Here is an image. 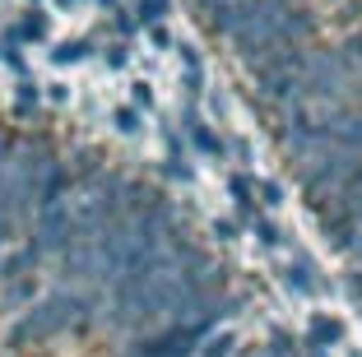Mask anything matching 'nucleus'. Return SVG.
Wrapping results in <instances>:
<instances>
[{
    "label": "nucleus",
    "mask_w": 362,
    "mask_h": 357,
    "mask_svg": "<svg viewBox=\"0 0 362 357\" xmlns=\"http://www.w3.org/2000/svg\"><path fill=\"white\" fill-rule=\"evenodd\" d=\"M112 14H117V33H121V37H130V33L139 28V19H130L126 10H112Z\"/></svg>",
    "instance_id": "nucleus-19"
},
{
    "label": "nucleus",
    "mask_w": 362,
    "mask_h": 357,
    "mask_svg": "<svg viewBox=\"0 0 362 357\" xmlns=\"http://www.w3.org/2000/svg\"><path fill=\"white\" fill-rule=\"evenodd\" d=\"M103 5H107V10H117V0H103Z\"/></svg>",
    "instance_id": "nucleus-24"
},
{
    "label": "nucleus",
    "mask_w": 362,
    "mask_h": 357,
    "mask_svg": "<svg viewBox=\"0 0 362 357\" xmlns=\"http://www.w3.org/2000/svg\"><path fill=\"white\" fill-rule=\"evenodd\" d=\"M37 98H42V93H37V84H33V79H23V84H19V112L37 107Z\"/></svg>",
    "instance_id": "nucleus-16"
},
{
    "label": "nucleus",
    "mask_w": 362,
    "mask_h": 357,
    "mask_svg": "<svg viewBox=\"0 0 362 357\" xmlns=\"http://www.w3.org/2000/svg\"><path fill=\"white\" fill-rule=\"evenodd\" d=\"M84 56H88V42H84V37H75V42H61L52 52V65H79Z\"/></svg>",
    "instance_id": "nucleus-11"
},
{
    "label": "nucleus",
    "mask_w": 362,
    "mask_h": 357,
    "mask_svg": "<svg viewBox=\"0 0 362 357\" xmlns=\"http://www.w3.org/2000/svg\"><path fill=\"white\" fill-rule=\"evenodd\" d=\"M130 61V52H126V42H117L112 47V56H107V65H112V70H121V65Z\"/></svg>",
    "instance_id": "nucleus-21"
},
{
    "label": "nucleus",
    "mask_w": 362,
    "mask_h": 357,
    "mask_svg": "<svg viewBox=\"0 0 362 357\" xmlns=\"http://www.w3.org/2000/svg\"><path fill=\"white\" fill-rule=\"evenodd\" d=\"M181 126H186V135H191V144L200 148L204 158H223V153H228L223 135H214V130L204 126V116L195 112V107H186V116H181Z\"/></svg>",
    "instance_id": "nucleus-3"
},
{
    "label": "nucleus",
    "mask_w": 362,
    "mask_h": 357,
    "mask_svg": "<svg viewBox=\"0 0 362 357\" xmlns=\"http://www.w3.org/2000/svg\"><path fill=\"white\" fill-rule=\"evenodd\" d=\"M228 195L237 200V213H242V223L256 213V177H228Z\"/></svg>",
    "instance_id": "nucleus-8"
},
{
    "label": "nucleus",
    "mask_w": 362,
    "mask_h": 357,
    "mask_svg": "<svg viewBox=\"0 0 362 357\" xmlns=\"http://www.w3.org/2000/svg\"><path fill=\"white\" fill-rule=\"evenodd\" d=\"M214 237H218V242H233L237 237V218H218L214 223Z\"/></svg>",
    "instance_id": "nucleus-18"
},
{
    "label": "nucleus",
    "mask_w": 362,
    "mask_h": 357,
    "mask_svg": "<svg viewBox=\"0 0 362 357\" xmlns=\"http://www.w3.org/2000/svg\"><path fill=\"white\" fill-rule=\"evenodd\" d=\"M344 293H349L353 302H362V269H358V274H349V279H344Z\"/></svg>",
    "instance_id": "nucleus-20"
},
{
    "label": "nucleus",
    "mask_w": 362,
    "mask_h": 357,
    "mask_svg": "<svg viewBox=\"0 0 362 357\" xmlns=\"http://www.w3.org/2000/svg\"><path fill=\"white\" fill-rule=\"evenodd\" d=\"M344 56H349V65H353V70H362V28L353 33L349 42H344Z\"/></svg>",
    "instance_id": "nucleus-15"
},
{
    "label": "nucleus",
    "mask_w": 362,
    "mask_h": 357,
    "mask_svg": "<svg viewBox=\"0 0 362 357\" xmlns=\"http://www.w3.org/2000/svg\"><path fill=\"white\" fill-rule=\"evenodd\" d=\"M316 223H320V232H325V242H330L334 251H344V255L358 251L362 228H358V218H353L344 204H330V209H320V213H316Z\"/></svg>",
    "instance_id": "nucleus-2"
},
{
    "label": "nucleus",
    "mask_w": 362,
    "mask_h": 357,
    "mask_svg": "<svg viewBox=\"0 0 362 357\" xmlns=\"http://www.w3.org/2000/svg\"><path fill=\"white\" fill-rule=\"evenodd\" d=\"M195 5H223V0H195Z\"/></svg>",
    "instance_id": "nucleus-23"
},
{
    "label": "nucleus",
    "mask_w": 362,
    "mask_h": 357,
    "mask_svg": "<svg viewBox=\"0 0 362 357\" xmlns=\"http://www.w3.org/2000/svg\"><path fill=\"white\" fill-rule=\"evenodd\" d=\"M246 223H251V232L260 237V246H269V251H279V246H284V232H279V223L269 218L265 209H256V213H251Z\"/></svg>",
    "instance_id": "nucleus-9"
},
{
    "label": "nucleus",
    "mask_w": 362,
    "mask_h": 357,
    "mask_svg": "<svg viewBox=\"0 0 362 357\" xmlns=\"http://www.w3.org/2000/svg\"><path fill=\"white\" fill-rule=\"evenodd\" d=\"M37 297V279L19 274V279H5V306H28Z\"/></svg>",
    "instance_id": "nucleus-10"
},
{
    "label": "nucleus",
    "mask_w": 362,
    "mask_h": 357,
    "mask_svg": "<svg viewBox=\"0 0 362 357\" xmlns=\"http://www.w3.org/2000/svg\"><path fill=\"white\" fill-rule=\"evenodd\" d=\"M112 121H117V130H126V135H130V130H139V116L130 112V107H121V112L112 116Z\"/></svg>",
    "instance_id": "nucleus-17"
},
{
    "label": "nucleus",
    "mask_w": 362,
    "mask_h": 357,
    "mask_svg": "<svg viewBox=\"0 0 362 357\" xmlns=\"http://www.w3.org/2000/svg\"><path fill=\"white\" fill-rule=\"evenodd\" d=\"M204 348V357H233V334H218V339H209V344H200Z\"/></svg>",
    "instance_id": "nucleus-14"
},
{
    "label": "nucleus",
    "mask_w": 362,
    "mask_h": 357,
    "mask_svg": "<svg viewBox=\"0 0 362 357\" xmlns=\"http://www.w3.org/2000/svg\"><path fill=\"white\" fill-rule=\"evenodd\" d=\"M218 325V315H204V320H181V325H163L149 329L130 344L126 357H195L204 344V334Z\"/></svg>",
    "instance_id": "nucleus-1"
},
{
    "label": "nucleus",
    "mask_w": 362,
    "mask_h": 357,
    "mask_svg": "<svg viewBox=\"0 0 362 357\" xmlns=\"http://www.w3.org/2000/svg\"><path fill=\"white\" fill-rule=\"evenodd\" d=\"M172 14V0H139V28L144 23H163Z\"/></svg>",
    "instance_id": "nucleus-13"
},
{
    "label": "nucleus",
    "mask_w": 362,
    "mask_h": 357,
    "mask_svg": "<svg viewBox=\"0 0 362 357\" xmlns=\"http://www.w3.org/2000/svg\"><path fill=\"white\" fill-rule=\"evenodd\" d=\"M61 5H79V0H61Z\"/></svg>",
    "instance_id": "nucleus-25"
},
{
    "label": "nucleus",
    "mask_w": 362,
    "mask_h": 357,
    "mask_svg": "<svg viewBox=\"0 0 362 357\" xmlns=\"http://www.w3.org/2000/svg\"><path fill=\"white\" fill-rule=\"evenodd\" d=\"M339 339H344L339 320H330V315H311V325H307V348L311 353H325V348H334Z\"/></svg>",
    "instance_id": "nucleus-5"
},
{
    "label": "nucleus",
    "mask_w": 362,
    "mask_h": 357,
    "mask_svg": "<svg viewBox=\"0 0 362 357\" xmlns=\"http://www.w3.org/2000/svg\"><path fill=\"white\" fill-rule=\"evenodd\" d=\"M256 195H260V209H279V204H284V186H279V181H265V177H256Z\"/></svg>",
    "instance_id": "nucleus-12"
},
{
    "label": "nucleus",
    "mask_w": 362,
    "mask_h": 357,
    "mask_svg": "<svg viewBox=\"0 0 362 357\" xmlns=\"http://www.w3.org/2000/svg\"><path fill=\"white\" fill-rule=\"evenodd\" d=\"M135 103H139V107H149V103H153V93H149V84H135Z\"/></svg>",
    "instance_id": "nucleus-22"
},
{
    "label": "nucleus",
    "mask_w": 362,
    "mask_h": 357,
    "mask_svg": "<svg viewBox=\"0 0 362 357\" xmlns=\"http://www.w3.org/2000/svg\"><path fill=\"white\" fill-rule=\"evenodd\" d=\"M284 283L293 288V293H302V297L320 293V283H316V264H311L307 255H293V260L284 264Z\"/></svg>",
    "instance_id": "nucleus-4"
},
{
    "label": "nucleus",
    "mask_w": 362,
    "mask_h": 357,
    "mask_svg": "<svg viewBox=\"0 0 362 357\" xmlns=\"http://www.w3.org/2000/svg\"><path fill=\"white\" fill-rule=\"evenodd\" d=\"M5 37H10V42H42V37H47V14L33 5L19 23H10V28H5Z\"/></svg>",
    "instance_id": "nucleus-7"
},
{
    "label": "nucleus",
    "mask_w": 362,
    "mask_h": 357,
    "mask_svg": "<svg viewBox=\"0 0 362 357\" xmlns=\"http://www.w3.org/2000/svg\"><path fill=\"white\" fill-rule=\"evenodd\" d=\"M181 88H186V98H200L204 93V61L195 47H181Z\"/></svg>",
    "instance_id": "nucleus-6"
}]
</instances>
